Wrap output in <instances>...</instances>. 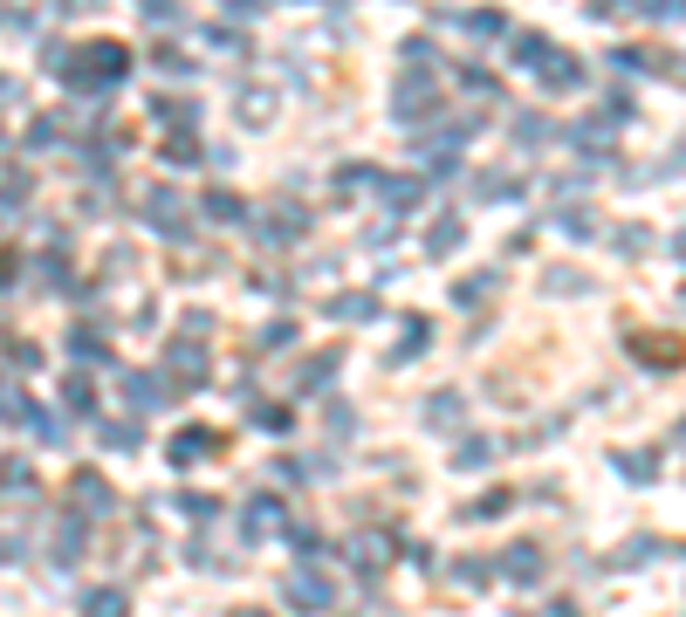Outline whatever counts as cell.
Segmentation results:
<instances>
[{
	"mask_svg": "<svg viewBox=\"0 0 686 617\" xmlns=\"http://www.w3.org/2000/svg\"><path fill=\"white\" fill-rule=\"evenodd\" d=\"M42 62L56 69L69 90H111V83H124V75H131V48H124V42H83V48H62V42H56Z\"/></svg>",
	"mask_w": 686,
	"mask_h": 617,
	"instance_id": "6da1fadb",
	"label": "cell"
},
{
	"mask_svg": "<svg viewBox=\"0 0 686 617\" xmlns=\"http://www.w3.org/2000/svg\"><path fill=\"white\" fill-rule=\"evenodd\" d=\"M392 110H398V124H419L426 110H440V83H433V75H398V103H392Z\"/></svg>",
	"mask_w": 686,
	"mask_h": 617,
	"instance_id": "7a4b0ae2",
	"label": "cell"
},
{
	"mask_svg": "<svg viewBox=\"0 0 686 617\" xmlns=\"http://www.w3.org/2000/svg\"><path fill=\"white\" fill-rule=\"evenodd\" d=\"M536 75H543V90H577V83H583V62L563 56V48H543V56H536Z\"/></svg>",
	"mask_w": 686,
	"mask_h": 617,
	"instance_id": "3957f363",
	"label": "cell"
},
{
	"mask_svg": "<svg viewBox=\"0 0 686 617\" xmlns=\"http://www.w3.org/2000/svg\"><path fill=\"white\" fill-rule=\"evenodd\" d=\"M329 597H337V590H329L316 570H295V577H289V604H295V610H329Z\"/></svg>",
	"mask_w": 686,
	"mask_h": 617,
	"instance_id": "277c9868",
	"label": "cell"
},
{
	"mask_svg": "<svg viewBox=\"0 0 686 617\" xmlns=\"http://www.w3.org/2000/svg\"><path fill=\"white\" fill-rule=\"evenodd\" d=\"M144 220H151V226H159V234H172V241H186V220H179V199H172L165 186H159V193H151V199H144Z\"/></svg>",
	"mask_w": 686,
	"mask_h": 617,
	"instance_id": "5b68a950",
	"label": "cell"
},
{
	"mask_svg": "<svg viewBox=\"0 0 686 617\" xmlns=\"http://www.w3.org/2000/svg\"><path fill=\"white\" fill-rule=\"evenodd\" d=\"M151 110H159V124H172L179 138H193V131H199V103H186V96H159Z\"/></svg>",
	"mask_w": 686,
	"mask_h": 617,
	"instance_id": "8992f818",
	"label": "cell"
},
{
	"mask_svg": "<svg viewBox=\"0 0 686 617\" xmlns=\"http://www.w3.org/2000/svg\"><path fill=\"white\" fill-rule=\"evenodd\" d=\"M220 446V432H207V426H193L186 440H172V459H179V467H193V459H207Z\"/></svg>",
	"mask_w": 686,
	"mask_h": 617,
	"instance_id": "52a82bcc",
	"label": "cell"
},
{
	"mask_svg": "<svg viewBox=\"0 0 686 617\" xmlns=\"http://www.w3.org/2000/svg\"><path fill=\"white\" fill-rule=\"evenodd\" d=\"M536 570H543V549H536V543H522V549L501 556V577H515V583H528Z\"/></svg>",
	"mask_w": 686,
	"mask_h": 617,
	"instance_id": "ba28073f",
	"label": "cell"
},
{
	"mask_svg": "<svg viewBox=\"0 0 686 617\" xmlns=\"http://www.w3.org/2000/svg\"><path fill=\"white\" fill-rule=\"evenodd\" d=\"M275 213H282V220H268V226H261L268 241H295V234H310V213H302V206H275Z\"/></svg>",
	"mask_w": 686,
	"mask_h": 617,
	"instance_id": "9c48e42d",
	"label": "cell"
},
{
	"mask_svg": "<svg viewBox=\"0 0 686 617\" xmlns=\"http://www.w3.org/2000/svg\"><path fill=\"white\" fill-rule=\"evenodd\" d=\"M0 419H14V426H28V419H35V405L21 398V384H14V377H0Z\"/></svg>",
	"mask_w": 686,
	"mask_h": 617,
	"instance_id": "30bf717a",
	"label": "cell"
},
{
	"mask_svg": "<svg viewBox=\"0 0 686 617\" xmlns=\"http://www.w3.org/2000/svg\"><path fill=\"white\" fill-rule=\"evenodd\" d=\"M329 316H344V323H364V316H377V302H371V295H337V302H329Z\"/></svg>",
	"mask_w": 686,
	"mask_h": 617,
	"instance_id": "8fae6325",
	"label": "cell"
},
{
	"mask_svg": "<svg viewBox=\"0 0 686 617\" xmlns=\"http://www.w3.org/2000/svg\"><path fill=\"white\" fill-rule=\"evenodd\" d=\"M241 213H247V206H241L234 193H207V220H220V226H234Z\"/></svg>",
	"mask_w": 686,
	"mask_h": 617,
	"instance_id": "7c38bea8",
	"label": "cell"
},
{
	"mask_svg": "<svg viewBox=\"0 0 686 617\" xmlns=\"http://www.w3.org/2000/svg\"><path fill=\"white\" fill-rule=\"evenodd\" d=\"M377 193L392 206H419V178H377Z\"/></svg>",
	"mask_w": 686,
	"mask_h": 617,
	"instance_id": "4fadbf2b",
	"label": "cell"
},
{
	"mask_svg": "<svg viewBox=\"0 0 686 617\" xmlns=\"http://www.w3.org/2000/svg\"><path fill=\"white\" fill-rule=\"evenodd\" d=\"M75 501H83V508H111V494H104V480H96V474H75Z\"/></svg>",
	"mask_w": 686,
	"mask_h": 617,
	"instance_id": "5bb4252c",
	"label": "cell"
},
{
	"mask_svg": "<svg viewBox=\"0 0 686 617\" xmlns=\"http://www.w3.org/2000/svg\"><path fill=\"white\" fill-rule=\"evenodd\" d=\"M461 21H467L474 35H508V21H501L495 8H474V14H461Z\"/></svg>",
	"mask_w": 686,
	"mask_h": 617,
	"instance_id": "9a60e30c",
	"label": "cell"
},
{
	"mask_svg": "<svg viewBox=\"0 0 686 617\" xmlns=\"http://www.w3.org/2000/svg\"><path fill=\"white\" fill-rule=\"evenodd\" d=\"M83 610H90V617H124V597H117V590H90Z\"/></svg>",
	"mask_w": 686,
	"mask_h": 617,
	"instance_id": "2e32d148",
	"label": "cell"
},
{
	"mask_svg": "<svg viewBox=\"0 0 686 617\" xmlns=\"http://www.w3.org/2000/svg\"><path fill=\"white\" fill-rule=\"evenodd\" d=\"M268 522H282V508H275V501H254V508H247V535H268Z\"/></svg>",
	"mask_w": 686,
	"mask_h": 617,
	"instance_id": "e0dca14e",
	"label": "cell"
},
{
	"mask_svg": "<svg viewBox=\"0 0 686 617\" xmlns=\"http://www.w3.org/2000/svg\"><path fill=\"white\" fill-rule=\"evenodd\" d=\"M426 247H433V254H453V247H461V220H446V226H433V234H426Z\"/></svg>",
	"mask_w": 686,
	"mask_h": 617,
	"instance_id": "ac0fdd59",
	"label": "cell"
},
{
	"mask_svg": "<svg viewBox=\"0 0 686 617\" xmlns=\"http://www.w3.org/2000/svg\"><path fill=\"white\" fill-rule=\"evenodd\" d=\"M193 159H199L193 138H172V144H165V165H193Z\"/></svg>",
	"mask_w": 686,
	"mask_h": 617,
	"instance_id": "d6986e66",
	"label": "cell"
},
{
	"mask_svg": "<svg viewBox=\"0 0 686 617\" xmlns=\"http://www.w3.org/2000/svg\"><path fill=\"white\" fill-rule=\"evenodd\" d=\"M254 426H268V432H289V411H282V405H261V411H254Z\"/></svg>",
	"mask_w": 686,
	"mask_h": 617,
	"instance_id": "ffe728a7",
	"label": "cell"
},
{
	"mask_svg": "<svg viewBox=\"0 0 686 617\" xmlns=\"http://www.w3.org/2000/svg\"><path fill=\"white\" fill-rule=\"evenodd\" d=\"M618 467H625V474H631V480H646V474H652V467H659V459H652V453H625V459H618Z\"/></svg>",
	"mask_w": 686,
	"mask_h": 617,
	"instance_id": "44dd1931",
	"label": "cell"
},
{
	"mask_svg": "<svg viewBox=\"0 0 686 617\" xmlns=\"http://www.w3.org/2000/svg\"><path fill=\"white\" fill-rule=\"evenodd\" d=\"M480 459H495V446H488V440H467V446H461V467H480Z\"/></svg>",
	"mask_w": 686,
	"mask_h": 617,
	"instance_id": "7402d4cb",
	"label": "cell"
},
{
	"mask_svg": "<svg viewBox=\"0 0 686 617\" xmlns=\"http://www.w3.org/2000/svg\"><path fill=\"white\" fill-rule=\"evenodd\" d=\"M426 419H433V426L440 419H461V398H433V405H426Z\"/></svg>",
	"mask_w": 686,
	"mask_h": 617,
	"instance_id": "603a6c76",
	"label": "cell"
},
{
	"mask_svg": "<svg viewBox=\"0 0 686 617\" xmlns=\"http://www.w3.org/2000/svg\"><path fill=\"white\" fill-rule=\"evenodd\" d=\"M241 117L247 124H268V96H241Z\"/></svg>",
	"mask_w": 686,
	"mask_h": 617,
	"instance_id": "cb8c5ba5",
	"label": "cell"
},
{
	"mask_svg": "<svg viewBox=\"0 0 686 617\" xmlns=\"http://www.w3.org/2000/svg\"><path fill=\"white\" fill-rule=\"evenodd\" d=\"M639 8H646L652 21H673V14H679V0H639Z\"/></svg>",
	"mask_w": 686,
	"mask_h": 617,
	"instance_id": "d4e9b609",
	"label": "cell"
},
{
	"mask_svg": "<svg viewBox=\"0 0 686 617\" xmlns=\"http://www.w3.org/2000/svg\"><path fill=\"white\" fill-rule=\"evenodd\" d=\"M8 281H14V254H0V289H8Z\"/></svg>",
	"mask_w": 686,
	"mask_h": 617,
	"instance_id": "484cf974",
	"label": "cell"
},
{
	"mask_svg": "<svg viewBox=\"0 0 686 617\" xmlns=\"http://www.w3.org/2000/svg\"><path fill=\"white\" fill-rule=\"evenodd\" d=\"M226 8H234V14H254V0H226Z\"/></svg>",
	"mask_w": 686,
	"mask_h": 617,
	"instance_id": "4316f807",
	"label": "cell"
},
{
	"mask_svg": "<svg viewBox=\"0 0 686 617\" xmlns=\"http://www.w3.org/2000/svg\"><path fill=\"white\" fill-rule=\"evenodd\" d=\"M234 617H261V610H234Z\"/></svg>",
	"mask_w": 686,
	"mask_h": 617,
	"instance_id": "83f0119b",
	"label": "cell"
},
{
	"mask_svg": "<svg viewBox=\"0 0 686 617\" xmlns=\"http://www.w3.org/2000/svg\"><path fill=\"white\" fill-rule=\"evenodd\" d=\"M0 96H8V75H0Z\"/></svg>",
	"mask_w": 686,
	"mask_h": 617,
	"instance_id": "f1b7e54d",
	"label": "cell"
}]
</instances>
